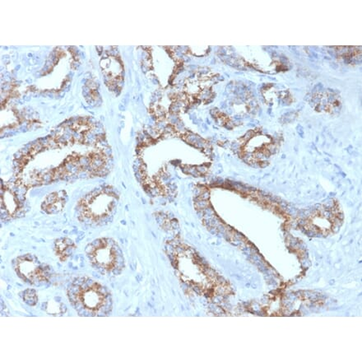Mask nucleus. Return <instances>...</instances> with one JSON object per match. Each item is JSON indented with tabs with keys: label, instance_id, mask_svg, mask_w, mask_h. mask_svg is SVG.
I'll return each instance as SVG.
<instances>
[{
	"label": "nucleus",
	"instance_id": "nucleus-1",
	"mask_svg": "<svg viewBox=\"0 0 362 363\" xmlns=\"http://www.w3.org/2000/svg\"><path fill=\"white\" fill-rule=\"evenodd\" d=\"M67 296L71 306L80 316H108L113 309L110 290L89 277L74 279L68 286Z\"/></svg>",
	"mask_w": 362,
	"mask_h": 363
},
{
	"label": "nucleus",
	"instance_id": "nucleus-2",
	"mask_svg": "<svg viewBox=\"0 0 362 363\" xmlns=\"http://www.w3.org/2000/svg\"><path fill=\"white\" fill-rule=\"evenodd\" d=\"M120 193L111 186L96 188L75 206V216L88 226H104L113 220L119 203Z\"/></svg>",
	"mask_w": 362,
	"mask_h": 363
},
{
	"label": "nucleus",
	"instance_id": "nucleus-3",
	"mask_svg": "<svg viewBox=\"0 0 362 363\" xmlns=\"http://www.w3.org/2000/svg\"><path fill=\"white\" fill-rule=\"evenodd\" d=\"M85 252L91 267L101 275L114 277L125 268L123 252L113 239H96L86 245Z\"/></svg>",
	"mask_w": 362,
	"mask_h": 363
},
{
	"label": "nucleus",
	"instance_id": "nucleus-4",
	"mask_svg": "<svg viewBox=\"0 0 362 363\" xmlns=\"http://www.w3.org/2000/svg\"><path fill=\"white\" fill-rule=\"evenodd\" d=\"M13 267L18 277L30 285L47 284L52 277V268L40 262L38 257L32 254H27L14 259Z\"/></svg>",
	"mask_w": 362,
	"mask_h": 363
},
{
	"label": "nucleus",
	"instance_id": "nucleus-5",
	"mask_svg": "<svg viewBox=\"0 0 362 363\" xmlns=\"http://www.w3.org/2000/svg\"><path fill=\"white\" fill-rule=\"evenodd\" d=\"M28 187L17 182L14 187L4 186L1 191L2 220L12 219L24 216L25 194Z\"/></svg>",
	"mask_w": 362,
	"mask_h": 363
},
{
	"label": "nucleus",
	"instance_id": "nucleus-6",
	"mask_svg": "<svg viewBox=\"0 0 362 363\" xmlns=\"http://www.w3.org/2000/svg\"><path fill=\"white\" fill-rule=\"evenodd\" d=\"M67 198V194L63 191L48 194L42 204L43 211L48 214H56L62 211Z\"/></svg>",
	"mask_w": 362,
	"mask_h": 363
},
{
	"label": "nucleus",
	"instance_id": "nucleus-7",
	"mask_svg": "<svg viewBox=\"0 0 362 363\" xmlns=\"http://www.w3.org/2000/svg\"><path fill=\"white\" fill-rule=\"evenodd\" d=\"M75 249L74 242L69 238H60L55 244V255L62 262H66L72 255Z\"/></svg>",
	"mask_w": 362,
	"mask_h": 363
},
{
	"label": "nucleus",
	"instance_id": "nucleus-8",
	"mask_svg": "<svg viewBox=\"0 0 362 363\" xmlns=\"http://www.w3.org/2000/svg\"><path fill=\"white\" fill-rule=\"evenodd\" d=\"M43 309L45 313L52 315H62L66 313L67 308L66 306L61 303L60 301H57L55 298V301H47L43 305Z\"/></svg>",
	"mask_w": 362,
	"mask_h": 363
},
{
	"label": "nucleus",
	"instance_id": "nucleus-9",
	"mask_svg": "<svg viewBox=\"0 0 362 363\" xmlns=\"http://www.w3.org/2000/svg\"><path fill=\"white\" fill-rule=\"evenodd\" d=\"M23 299L25 303L28 306H34L37 305L38 298L37 291L34 289H27L23 293Z\"/></svg>",
	"mask_w": 362,
	"mask_h": 363
}]
</instances>
